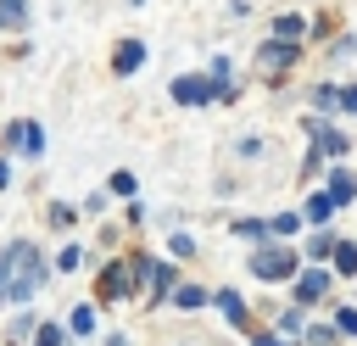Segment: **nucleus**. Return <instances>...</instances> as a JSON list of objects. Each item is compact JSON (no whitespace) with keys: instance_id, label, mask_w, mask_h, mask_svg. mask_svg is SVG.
Here are the masks:
<instances>
[{"instance_id":"obj_22","label":"nucleus","mask_w":357,"mask_h":346,"mask_svg":"<svg viewBox=\"0 0 357 346\" xmlns=\"http://www.w3.org/2000/svg\"><path fill=\"white\" fill-rule=\"evenodd\" d=\"M201 301H206V290H195V285H184V290H178V307H201Z\"/></svg>"},{"instance_id":"obj_15","label":"nucleus","mask_w":357,"mask_h":346,"mask_svg":"<svg viewBox=\"0 0 357 346\" xmlns=\"http://www.w3.org/2000/svg\"><path fill=\"white\" fill-rule=\"evenodd\" d=\"M0 17H6L11 28H22V22H28V6H22V0H0Z\"/></svg>"},{"instance_id":"obj_23","label":"nucleus","mask_w":357,"mask_h":346,"mask_svg":"<svg viewBox=\"0 0 357 346\" xmlns=\"http://www.w3.org/2000/svg\"><path fill=\"white\" fill-rule=\"evenodd\" d=\"M240 234H245V240H262V234H268V223H257V218H245V223H240Z\"/></svg>"},{"instance_id":"obj_11","label":"nucleus","mask_w":357,"mask_h":346,"mask_svg":"<svg viewBox=\"0 0 357 346\" xmlns=\"http://www.w3.org/2000/svg\"><path fill=\"white\" fill-rule=\"evenodd\" d=\"M218 307H223V318H229V324H245V301H240L234 290H218Z\"/></svg>"},{"instance_id":"obj_9","label":"nucleus","mask_w":357,"mask_h":346,"mask_svg":"<svg viewBox=\"0 0 357 346\" xmlns=\"http://www.w3.org/2000/svg\"><path fill=\"white\" fill-rule=\"evenodd\" d=\"M329 179H335V184H329V201H335V206H346V201H351V195H357V179H351V173H346V167H335V173H329Z\"/></svg>"},{"instance_id":"obj_1","label":"nucleus","mask_w":357,"mask_h":346,"mask_svg":"<svg viewBox=\"0 0 357 346\" xmlns=\"http://www.w3.org/2000/svg\"><path fill=\"white\" fill-rule=\"evenodd\" d=\"M39 279H45L39 251H33L28 240H11V246L0 251V301H28V296L39 290Z\"/></svg>"},{"instance_id":"obj_16","label":"nucleus","mask_w":357,"mask_h":346,"mask_svg":"<svg viewBox=\"0 0 357 346\" xmlns=\"http://www.w3.org/2000/svg\"><path fill=\"white\" fill-rule=\"evenodd\" d=\"M268 229H273V234H296V229H301V218H296V212H279Z\"/></svg>"},{"instance_id":"obj_12","label":"nucleus","mask_w":357,"mask_h":346,"mask_svg":"<svg viewBox=\"0 0 357 346\" xmlns=\"http://www.w3.org/2000/svg\"><path fill=\"white\" fill-rule=\"evenodd\" d=\"M329 212H335V201H329V195H307V223H324Z\"/></svg>"},{"instance_id":"obj_5","label":"nucleus","mask_w":357,"mask_h":346,"mask_svg":"<svg viewBox=\"0 0 357 346\" xmlns=\"http://www.w3.org/2000/svg\"><path fill=\"white\" fill-rule=\"evenodd\" d=\"M123 290H128V262H112V268L100 273V296L112 301V296H123Z\"/></svg>"},{"instance_id":"obj_3","label":"nucleus","mask_w":357,"mask_h":346,"mask_svg":"<svg viewBox=\"0 0 357 346\" xmlns=\"http://www.w3.org/2000/svg\"><path fill=\"white\" fill-rule=\"evenodd\" d=\"M251 273H257V279H290V251H284V246H262V251L251 257Z\"/></svg>"},{"instance_id":"obj_4","label":"nucleus","mask_w":357,"mask_h":346,"mask_svg":"<svg viewBox=\"0 0 357 346\" xmlns=\"http://www.w3.org/2000/svg\"><path fill=\"white\" fill-rule=\"evenodd\" d=\"M6 145H11V151H39V145H45V140H39V123H28V117L11 123V128H6Z\"/></svg>"},{"instance_id":"obj_25","label":"nucleus","mask_w":357,"mask_h":346,"mask_svg":"<svg viewBox=\"0 0 357 346\" xmlns=\"http://www.w3.org/2000/svg\"><path fill=\"white\" fill-rule=\"evenodd\" d=\"M340 106H346V112H357V89H340Z\"/></svg>"},{"instance_id":"obj_7","label":"nucleus","mask_w":357,"mask_h":346,"mask_svg":"<svg viewBox=\"0 0 357 346\" xmlns=\"http://www.w3.org/2000/svg\"><path fill=\"white\" fill-rule=\"evenodd\" d=\"M290 56H296V45H290V39H273V45H262L257 61H262V73H268V67H284Z\"/></svg>"},{"instance_id":"obj_21","label":"nucleus","mask_w":357,"mask_h":346,"mask_svg":"<svg viewBox=\"0 0 357 346\" xmlns=\"http://www.w3.org/2000/svg\"><path fill=\"white\" fill-rule=\"evenodd\" d=\"M112 190H117V195H134V173H128V167H123V173H112Z\"/></svg>"},{"instance_id":"obj_6","label":"nucleus","mask_w":357,"mask_h":346,"mask_svg":"<svg viewBox=\"0 0 357 346\" xmlns=\"http://www.w3.org/2000/svg\"><path fill=\"white\" fill-rule=\"evenodd\" d=\"M324 290H329V273H318V268H312V273H301V279H296V301H318V296H324Z\"/></svg>"},{"instance_id":"obj_27","label":"nucleus","mask_w":357,"mask_h":346,"mask_svg":"<svg viewBox=\"0 0 357 346\" xmlns=\"http://www.w3.org/2000/svg\"><path fill=\"white\" fill-rule=\"evenodd\" d=\"M257 346H284V340L279 335H257Z\"/></svg>"},{"instance_id":"obj_20","label":"nucleus","mask_w":357,"mask_h":346,"mask_svg":"<svg viewBox=\"0 0 357 346\" xmlns=\"http://www.w3.org/2000/svg\"><path fill=\"white\" fill-rule=\"evenodd\" d=\"M33 346H61V329H56V324H39V335H33Z\"/></svg>"},{"instance_id":"obj_17","label":"nucleus","mask_w":357,"mask_h":346,"mask_svg":"<svg viewBox=\"0 0 357 346\" xmlns=\"http://www.w3.org/2000/svg\"><path fill=\"white\" fill-rule=\"evenodd\" d=\"M273 28H279V39H296V33H301V28H307V22H301V17H279V22H273Z\"/></svg>"},{"instance_id":"obj_19","label":"nucleus","mask_w":357,"mask_h":346,"mask_svg":"<svg viewBox=\"0 0 357 346\" xmlns=\"http://www.w3.org/2000/svg\"><path fill=\"white\" fill-rule=\"evenodd\" d=\"M78 262H84V251H78V246H67V251H61V257H56V268H61V273H73V268H78Z\"/></svg>"},{"instance_id":"obj_26","label":"nucleus","mask_w":357,"mask_h":346,"mask_svg":"<svg viewBox=\"0 0 357 346\" xmlns=\"http://www.w3.org/2000/svg\"><path fill=\"white\" fill-rule=\"evenodd\" d=\"M6 184H11V167H6V156H0V190H6Z\"/></svg>"},{"instance_id":"obj_24","label":"nucleus","mask_w":357,"mask_h":346,"mask_svg":"<svg viewBox=\"0 0 357 346\" xmlns=\"http://www.w3.org/2000/svg\"><path fill=\"white\" fill-rule=\"evenodd\" d=\"M340 329H346V335H357V307H346V313H340Z\"/></svg>"},{"instance_id":"obj_2","label":"nucleus","mask_w":357,"mask_h":346,"mask_svg":"<svg viewBox=\"0 0 357 346\" xmlns=\"http://www.w3.org/2000/svg\"><path fill=\"white\" fill-rule=\"evenodd\" d=\"M173 95H178L184 106H201V100H212V95H229V84H218V78H173Z\"/></svg>"},{"instance_id":"obj_18","label":"nucleus","mask_w":357,"mask_h":346,"mask_svg":"<svg viewBox=\"0 0 357 346\" xmlns=\"http://www.w3.org/2000/svg\"><path fill=\"white\" fill-rule=\"evenodd\" d=\"M50 229H73V206L56 201V206H50Z\"/></svg>"},{"instance_id":"obj_14","label":"nucleus","mask_w":357,"mask_h":346,"mask_svg":"<svg viewBox=\"0 0 357 346\" xmlns=\"http://www.w3.org/2000/svg\"><path fill=\"white\" fill-rule=\"evenodd\" d=\"M335 262H340V273H357V246L340 240V246H335Z\"/></svg>"},{"instance_id":"obj_8","label":"nucleus","mask_w":357,"mask_h":346,"mask_svg":"<svg viewBox=\"0 0 357 346\" xmlns=\"http://www.w3.org/2000/svg\"><path fill=\"white\" fill-rule=\"evenodd\" d=\"M312 140H318L324 156H340V151H346V134H335L329 123H312Z\"/></svg>"},{"instance_id":"obj_13","label":"nucleus","mask_w":357,"mask_h":346,"mask_svg":"<svg viewBox=\"0 0 357 346\" xmlns=\"http://www.w3.org/2000/svg\"><path fill=\"white\" fill-rule=\"evenodd\" d=\"M73 335H95V307H73Z\"/></svg>"},{"instance_id":"obj_10","label":"nucleus","mask_w":357,"mask_h":346,"mask_svg":"<svg viewBox=\"0 0 357 346\" xmlns=\"http://www.w3.org/2000/svg\"><path fill=\"white\" fill-rule=\"evenodd\" d=\"M139 61H145V45H139V39H128V45L117 50V73H134Z\"/></svg>"}]
</instances>
